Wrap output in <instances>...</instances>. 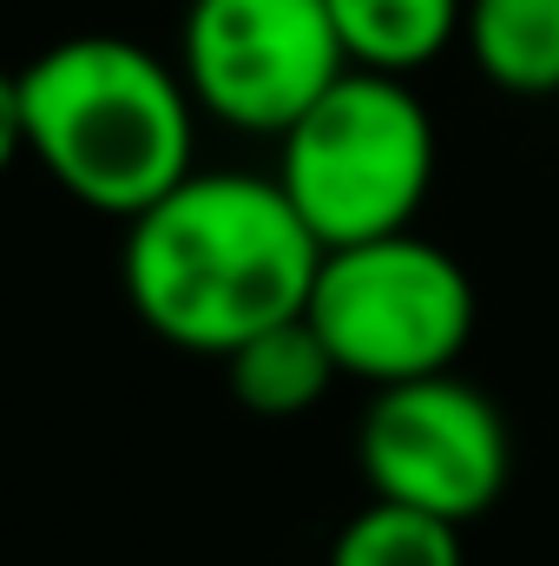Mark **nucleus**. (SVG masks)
I'll return each instance as SVG.
<instances>
[{"mask_svg": "<svg viewBox=\"0 0 559 566\" xmlns=\"http://www.w3.org/2000/svg\"><path fill=\"white\" fill-rule=\"evenodd\" d=\"M329 566H467V554H461L454 521H434L395 501H369L329 541Z\"/></svg>", "mask_w": 559, "mask_h": 566, "instance_id": "obj_10", "label": "nucleus"}, {"mask_svg": "<svg viewBox=\"0 0 559 566\" xmlns=\"http://www.w3.org/2000/svg\"><path fill=\"white\" fill-rule=\"evenodd\" d=\"M178 73L204 119L283 139L349 73V60L323 0H191L178 27Z\"/></svg>", "mask_w": 559, "mask_h": 566, "instance_id": "obj_5", "label": "nucleus"}, {"mask_svg": "<svg viewBox=\"0 0 559 566\" xmlns=\"http://www.w3.org/2000/svg\"><path fill=\"white\" fill-rule=\"evenodd\" d=\"M461 46L474 73L514 99L559 93V0H467Z\"/></svg>", "mask_w": 559, "mask_h": 566, "instance_id": "obj_8", "label": "nucleus"}, {"mask_svg": "<svg viewBox=\"0 0 559 566\" xmlns=\"http://www.w3.org/2000/svg\"><path fill=\"white\" fill-rule=\"evenodd\" d=\"M309 329L336 356L349 382L395 389L421 376H447L474 343V277L434 238H376L349 251H323L309 290Z\"/></svg>", "mask_w": 559, "mask_h": 566, "instance_id": "obj_4", "label": "nucleus"}, {"mask_svg": "<svg viewBox=\"0 0 559 566\" xmlns=\"http://www.w3.org/2000/svg\"><path fill=\"white\" fill-rule=\"evenodd\" d=\"M323 7L342 40V60L356 73H389V80L434 66L467 20V0H323Z\"/></svg>", "mask_w": 559, "mask_h": 566, "instance_id": "obj_7", "label": "nucleus"}, {"mask_svg": "<svg viewBox=\"0 0 559 566\" xmlns=\"http://www.w3.org/2000/svg\"><path fill=\"white\" fill-rule=\"evenodd\" d=\"M224 382H231V396H238L251 416H264V422H296V416H309V409L342 382V369H336V356L323 349V336L309 329V316H289V323L251 336L244 349L224 356Z\"/></svg>", "mask_w": 559, "mask_h": 566, "instance_id": "obj_9", "label": "nucleus"}, {"mask_svg": "<svg viewBox=\"0 0 559 566\" xmlns=\"http://www.w3.org/2000/svg\"><path fill=\"white\" fill-rule=\"evenodd\" d=\"M356 468L369 481V501L467 527L507 494L514 441L494 396L447 369L369 396L356 428Z\"/></svg>", "mask_w": 559, "mask_h": 566, "instance_id": "obj_6", "label": "nucleus"}, {"mask_svg": "<svg viewBox=\"0 0 559 566\" xmlns=\"http://www.w3.org/2000/svg\"><path fill=\"white\" fill-rule=\"evenodd\" d=\"M13 158H27V106H20V73L0 66V178L13 171Z\"/></svg>", "mask_w": 559, "mask_h": 566, "instance_id": "obj_11", "label": "nucleus"}, {"mask_svg": "<svg viewBox=\"0 0 559 566\" xmlns=\"http://www.w3.org/2000/svg\"><path fill=\"white\" fill-rule=\"evenodd\" d=\"M27 151L46 178L133 224L198 171V99L178 60H158L126 33H73L20 66Z\"/></svg>", "mask_w": 559, "mask_h": 566, "instance_id": "obj_2", "label": "nucleus"}, {"mask_svg": "<svg viewBox=\"0 0 559 566\" xmlns=\"http://www.w3.org/2000/svg\"><path fill=\"white\" fill-rule=\"evenodd\" d=\"M323 244L271 171H191L126 224L119 283L145 329L191 356H231L309 310Z\"/></svg>", "mask_w": 559, "mask_h": 566, "instance_id": "obj_1", "label": "nucleus"}, {"mask_svg": "<svg viewBox=\"0 0 559 566\" xmlns=\"http://www.w3.org/2000/svg\"><path fill=\"white\" fill-rule=\"evenodd\" d=\"M434 151L441 139L415 86L349 66L277 139L271 178L323 251H349L415 231L434 191Z\"/></svg>", "mask_w": 559, "mask_h": 566, "instance_id": "obj_3", "label": "nucleus"}]
</instances>
